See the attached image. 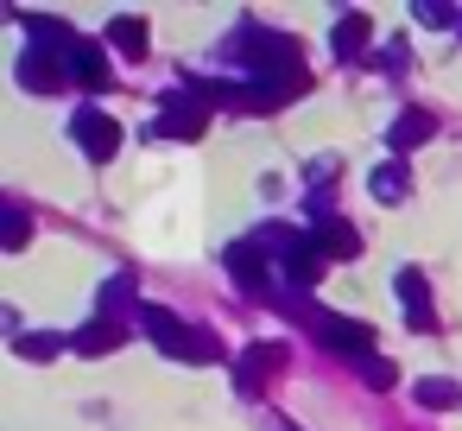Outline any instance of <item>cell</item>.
<instances>
[{
	"label": "cell",
	"instance_id": "2e32d148",
	"mask_svg": "<svg viewBox=\"0 0 462 431\" xmlns=\"http://www.w3.org/2000/svg\"><path fill=\"white\" fill-rule=\"evenodd\" d=\"M14 349H20V361H39V368H45V361H58V355L70 349V336H51V330H20V336H14Z\"/></svg>",
	"mask_w": 462,
	"mask_h": 431
},
{
	"label": "cell",
	"instance_id": "7a4b0ae2",
	"mask_svg": "<svg viewBox=\"0 0 462 431\" xmlns=\"http://www.w3.org/2000/svg\"><path fill=\"white\" fill-rule=\"evenodd\" d=\"M298 317L310 323V336H317L323 349H336V355H355V361H367V355H374V330H367V323H355V317H336V311H323V305H298Z\"/></svg>",
	"mask_w": 462,
	"mask_h": 431
},
{
	"label": "cell",
	"instance_id": "ffe728a7",
	"mask_svg": "<svg viewBox=\"0 0 462 431\" xmlns=\"http://www.w3.org/2000/svg\"><path fill=\"white\" fill-rule=\"evenodd\" d=\"M418 20H424V26H456V14L443 7V0H424V7H418Z\"/></svg>",
	"mask_w": 462,
	"mask_h": 431
},
{
	"label": "cell",
	"instance_id": "603a6c76",
	"mask_svg": "<svg viewBox=\"0 0 462 431\" xmlns=\"http://www.w3.org/2000/svg\"><path fill=\"white\" fill-rule=\"evenodd\" d=\"M285 431H291V425H285Z\"/></svg>",
	"mask_w": 462,
	"mask_h": 431
},
{
	"label": "cell",
	"instance_id": "277c9868",
	"mask_svg": "<svg viewBox=\"0 0 462 431\" xmlns=\"http://www.w3.org/2000/svg\"><path fill=\"white\" fill-rule=\"evenodd\" d=\"M70 140H77L96 165H108V159L121 153V140H127V134H121V121H115L108 108H77V115H70Z\"/></svg>",
	"mask_w": 462,
	"mask_h": 431
},
{
	"label": "cell",
	"instance_id": "9c48e42d",
	"mask_svg": "<svg viewBox=\"0 0 462 431\" xmlns=\"http://www.w3.org/2000/svg\"><path fill=\"white\" fill-rule=\"evenodd\" d=\"M140 311V273H108L102 292H96V311L89 317H115V323H134Z\"/></svg>",
	"mask_w": 462,
	"mask_h": 431
},
{
	"label": "cell",
	"instance_id": "5bb4252c",
	"mask_svg": "<svg viewBox=\"0 0 462 431\" xmlns=\"http://www.w3.org/2000/svg\"><path fill=\"white\" fill-rule=\"evenodd\" d=\"M367 39H374L367 14H342V20L329 26V52H336V58H361V52H367Z\"/></svg>",
	"mask_w": 462,
	"mask_h": 431
},
{
	"label": "cell",
	"instance_id": "ba28073f",
	"mask_svg": "<svg viewBox=\"0 0 462 431\" xmlns=\"http://www.w3.org/2000/svg\"><path fill=\"white\" fill-rule=\"evenodd\" d=\"M310 241H317L323 260H355V254H361V235H355L342 216H329V210H310Z\"/></svg>",
	"mask_w": 462,
	"mask_h": 431
},
{
	"label": "cell",
	"instance_id": "9a60e30c",
	"mask_svg": "<svg viewBox=\"0 0 462 431\" xmlns=\"http://www.w3.org/2000/svg\"><path fill=\"white\" fill-rule=\"evenodd\" d=\"M32 241V210L26 203H0V254H20Z\"/></svg>",
	"mask_w": 462,
	"mask_h": 431
},
{
	"label": "cell",
	"instance_id": "8992f818",
	"mask_svg": "<svg viewBox=\"0 0 462 431\" xmlns=\"http://www.w3.org/2000/svg\"><path fill=\"white\" fill-rule=\"evenodd\" d=\"M64 70H70V83H83V89H108V83H115L108 45H102V39H89V33H77V39L64 45Z\"/></svg>",
	"mask_w": 462,
	"mask_h": 431
},
{
	"label": "cell",
	"instance_id": "4fadbf2b",
	"mask_svg": "<svg viewBox=\"0 0 462 431\" xmlns=\"http://www.w3.org/2000/svg\"><path fill=\"white\" fill-rule=\"evenodd\" d=\"M437 134V115H424V108H405L393 127H386V146H393V159H405L411 146H424Z\"/></svg>",
	"mask_w": 462,
	"mask_h": 431
},
{
	"label": "cell",
	"instance_id": "52a82bcc",
	"mask_svg": "<svg viewBox=\"0 0 462 431\" xmlns=\"http://www.w3.org/2000/svg\"><path fill=\"white\" fill-rule=\"evenodd\" d=\"M279 368H285V342H247V349L235 355V387H241V393H260Z\"/></svg>",
	"mask_w": 462,
	"mask_h": 431
},
{
	"label": "cell",
	"instance_id": "7c38bea8",
	"mask_svg": "<svg viewBox=\"0 0 462 431\" xmlns=\"http://www.w3.org/2000/svg\"><path fill=\"white\" fill-rule=\"evenodd\" d=\"M102 45H108V52H127V58H140V52L152 45V26H146L140 14H115V20L102 26Z\"/></svg>",
	"mask_w": 462,
	"mask_h": 431
},
{
	"label": "cell",
	"instance_id": "6da1fadb",
	"mask_svg": "<svg viewBox=\"0 0 462 431\" xmlns=\"http://www.w3.org/2000/svg\"><path fill=\"white\" fill-rule=\"evenodd\" d=\"M134 330L159 349V355H171V361H190V368H203V361H222V342L209 336V330H197V323H184L178 311H165V305H146L140 298V311H134Z\"/></svg>",
	"mask_w": 462,
	"mask_h": 431
},
{
	"label": "cell",
	"instance_id": "5b68a950",
	"mask_svg": "<svg viewBox=\"0 0 462 431\" xmlns=\"http://www.w3.org/2000/svg\"><path fill=\"white\" fill-rule=\"evenodd\" d=\"M222 260H228V279H235L241 292H254V298H266V292L279 286V273H273V260H266V248H260L254 235H247V241H228Z\"/></svg>",
	"mask_w": 462,
	"mask_h": 431
},
{
	"label": "cell",
	"instance_id": "44dd1931",
	"mask_svg": "<svg viewBox=\"0 0 462 431\" xmlns=\"http://www.w3.org/2000/svg\"><path fill=\"white\" fill-rule=\"evenodd\" d=\"M0 330H7V336H20V305H0Z\"/></svg>",
	"mask_w": 462,
	"mask_h": 431
},
{
	"label": "cell",
	"instance_id": "7402d4cb",
	"mask_svg": "<svg viewBox=\"0 0 462 431\" xmlns=\"http://www.w3.org/2000/svg\"><path fill=\"white\" fill-rule=\"evenodd\" d=\"M0 203H7V197H0Z\"/></svg>",
	"mask_w": 462,
	"mask_h": 431
},
{
	"label": "cell",
	"instance_id": "3957f363",
	"mask_svg": "<svg viewBox=\"0 0 462 431\" xmlns=\"http://www.w3.org/2000/svg\"><path fill=\"white\" fill-rule=\"evenodd\" d=\"M203 127H209V102H203L190 83H184V89H171V96L159 102V121H152V134H159V140H197Z\"/></svg>",
	"mask_w": 462,
	"mask_h": 431
},
{
	"label": "cell",
	"instance_id": "8fae6325",
	"mask_svg": "<svg viewBox=\"0 0 462 431\" xmlns=\"http://www.w3.org/2000/svg\"><path fill=\"white\" fill-rule=\"evenodd\" d=\"M127 336H134V323H115V317H89V323H83V330L70 336V349H77V355H108V349H121Z\"/></svg>",
	"mask_w": 462,
	"mask_h": 431
},
{
	"label": "cell",
	"instance_id": "d6986e66",
	"mask_svg": "<svg viewBox=\"0 0 462 431\" xmlns=\"http://www.w3.org/2000/svg\"><path fill=\"white\" fill-rule=\"evenodd\" d=\"M361 380H367L374 393H386V387L399 380V368H393V361H380V355H367V361H361Z\"/></svg>",
	"mask_w": 462,
	"mask_h": 431
},
{
	"label": "cell",
	"instance_id": "30bf717a",
	"mask_svg": "<svg viewBox=\"0 0 462 431\" xmlns=\"http://www.w3.org/2000/svg\"><path fill=\"white\" fill-rule=\"evenodd\" d=\"M393 292H399V305H405V323H411V330H437V317H430V286H424V273H418V267H405V273L393 279Z\"/></svg>",
	"mask_w": 462,
	"mask_h": 431
},
{
	"label": "cell",
	"instance_id": "e0dca14e",
	"mask_svg": "<svg viewBox=\"0 0 462 431\" xmlns=\"http://www.w3.org/2000/svg\"><path fill=\"white\" fill-rule=\"evenodd\" d=\"M367 191L380 197V203H393V197H405V159H386L374 178H367Z\"/></svg>",
	"mask_w": 462,
	"mask_h": 431
},
{
	"label": "cell",
	"instance_id": "ac0fdd59",
	"mask_svg": "<svg viewBox=\"0 0 462 431\" xmlns=\"http://www.w3.org/2000/svg\"><path fill=\"white\" fill-rule=\"evenodd\" d=\"M411 393H418V406H437V412L462 399V387H456V380H443V374H424V380H418Z\"/></svg>",
	"mask_w": 462,
	"mask_h": 431
}]
</instances>
